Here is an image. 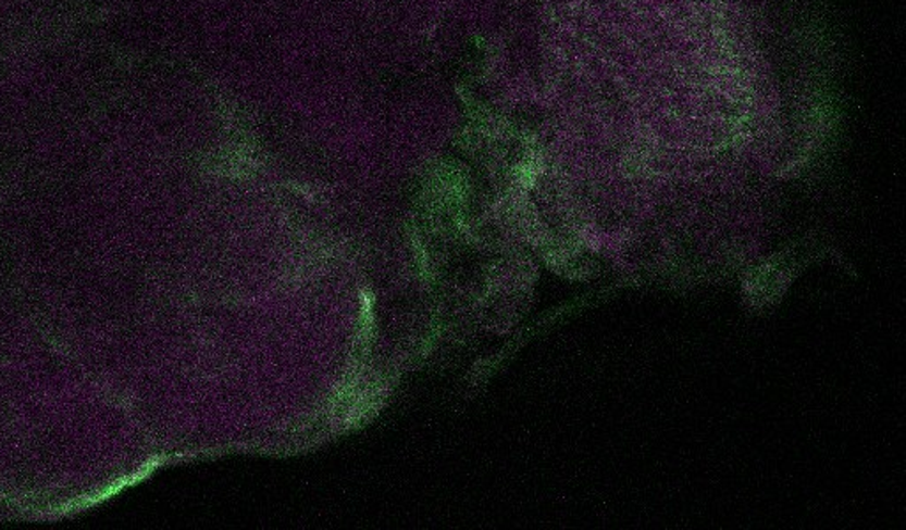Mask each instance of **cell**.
<instances>
[]
</instances>
